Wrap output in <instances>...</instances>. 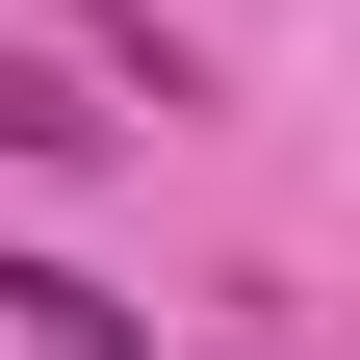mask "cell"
Instances as JSON below:
<instances>
[{
  "label": "cell",
  "instance_id": "obj_1",
  "mask_svg": "<svg viewBox=\"0 0 360 360\" xmlns=\"http://www.w3.org/2000/svg\"><path fill=\"white\" fill-rule=\"evenodd\" d=\"M103 129H129L103 77H77V52H26V26H0V155H26V180H77V155H103Z\"/></svg>",
  "mask_w": 360,
  "mask_h": 360
},
{
  "label": "cell",
  "instance_id": "obj_2",
  "mask_svg": "<svg viewBox=\"0 0 360 360\" xmlns=\"http://www.w3.org/2000/svg\"><path fill=\"white\" fill-rule=\"evenodd\" d=\"M0 335H52V360H155V309L77 283V257H0Z\"/></svg>",
  "mask_w": 360,
  "mask_h": 360
}]
</instances>
